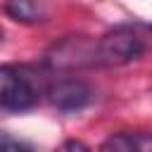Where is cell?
I'll return each instance as SVG.
<instances>
[{"label":"cell","mask_w":152,"mask_h":152,"mask_svg":"<svg viewBox=\"0 0 152 152\" xmlns=\"http://www.w3.org/2000/svg\"><path fill=\"white\" fill-rule=\"evenodd\" d=\"M64 147H66V150H74V147H76V150H86V145H83V142H76V140L64 142Z\"/></svg>","instance_id":"52a82bcc"},{"label":"cell","mask_w":152,"mask_h":152,"mask_svg":"<svg viewBox=\"0 0 152 152\" xmlns=\"http://www.w3.org/2000/svg\"><path fill=\"white\" fill-rule=\"evenodd\" d=\"M0 150H31V145H28V142H24V140H19V138H12V135H7V133H2V131H0Z\"/></svg>","instance_id":"8992f818"},{"label":"cell","mask_w":152,"mask_h":152,"mask_svg":"<svg viewBox=\"0 0 152 152\" xmlns=\"http://www.w3.org/2000/svg\"><path fill=\"white\" fill-rule=\"evenodd\" d=\"M48 0H7L5 2V12L21 24H38L45 21L48 17Z\"/></svg>","instance_id":"277c9868"},{"label":"cell","mask_w":152,"mask_h":152,"mask_svg":"<svg viewBox=\"0 0 152 152\" xmlns=\"http://www.w3.org/2000/svg\"><path fill=\"white\" fill-rule=\"evenodd\" d=\"M50 102L62 109V112H78L83 107H88L95 97L93 88L86 83V81H78V78H64V81H57L50 90Z\"/></svg>","instance_id":"3957f363"},{"label":"cell","mask_w":152,"mask_h":152,"mask_svg":"<svg viewBox=\"0 0 152 152\" xmlns=\"http://www.w3.org/2000/svg\"><path fill=\"white\" fill-rule=\"evenodd\" d=\"M150 145H152V140L145 138L142 133H116V135H112L109 140L102 142V150H124V152H131V150H145Z\"/></svg>","instance_id":"5b68a950"},{"label":"cell","mask_w":152,"mask_h":152,"mask_svg":"<svg viewBox=\"0 0 152 152\" xmlns=\"http://www.w3.org/2000/svg\"><path fill=\"white\" fill-rule=\"evenodd\" d=\"M142 52H145L142 38H140L133 28H126V26H119V28L104 33V36L100 38V43L95 45L97 62H102V64H107V66L128 64V62L138 59Z\"/></svg>","instance_id":"7a4b0ae2"},{"label":"cell","mask_w":152,"mask_h":152,"mask_svg":"<svg viewBox=\"0 0 152 152\" xmlns=\"http://www.w3.org/2000/svg\"><path fill=\"white\" fill-rule=\"evenodd\" d=\"M43 95L40 76L28 66L0 64V114H19L38 104Z\"/></svg>","instance_id":"6da1fadb"}]
</instances>
